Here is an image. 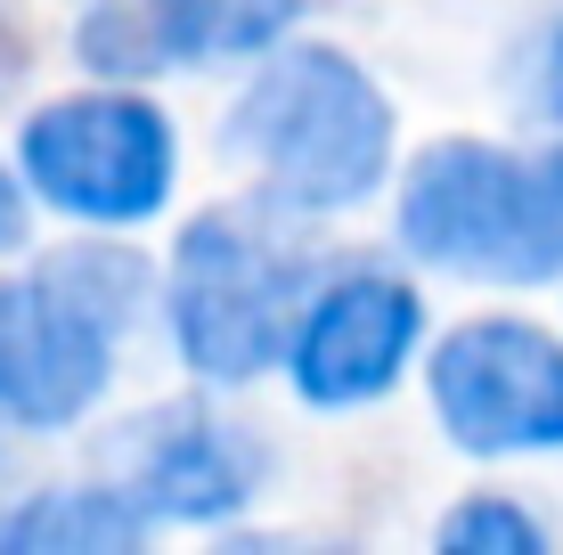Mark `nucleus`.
<instances>
[{
	"instance_id": "7",
	"label": "nucleus",
	"mask_w": 563,
	"mask_h": 555,
	"mask_svg": "<svg viewBox=\"0 0 563 555\" xmlns=\"http://www.w3.org/2000/svg\"><path fill=\"white\" fill-rule=\"evenodd\" d=\"M107 490L131 514H172V523H212V514L254 499V449L197 400H172L155 417H131L107 442Z\"/></svg>"
},
{
	"instance_id": "6",
	"label": "nucleus",
	"mask_w": 563,
	"mask_h": 555,
	"mask_svg": "<svg viewBox=\"0 0 563 555\" xmlns=\"http://www.w3.org/2000/svg\"><path fill=\"white\" fill-rule=\"evenodd\" d=\"M433 409L457 449L507 457L563 442V343L522 319H465L433 352Z\"/></svg>"
},
{
	"instance_id": "4",
	"label": "nucleus",
	"mask_w": 563,
	"mask_h": 555,
	"mask_svg": "<svg viewBox=\"0 0 563 555\" xmlns=\"http://www.w3.org/2000/svg\"><path fill=\"white\" fill-rule=\"evenodd\" d=\"M147 270L114 245H74L25 286H0V417L74 425L107 392V352L140 311Z\"/></svg>"
},
{
	"instance_id": "10",
	"label": "nucleus",
	"mask_w": 563,
	"mask_h": 555,
	"mask_svg": "<svg viewBox=\"0 0 563 555\" xmlns=\"http://www.w3.org/2000/svg\"><path fill=\"white\" fill-rule=\"evenodd\" d=\"M441 547H490V555H539V523L507 499H465L450 523H441Z\"/></svg>"
},
{
	"instance_id": "1",
	"label": "nucleus",
	"mask_w": 563,
	"mask_h": 555,
	"mask_svg": "<svg viewBox=\"0 0 563 555\" xmlns=\"http://www.w3.org/2000/svg\"><path fill=\"white\" fill-rule=\"evenodd\" d=\"M229 147L269 180V197H286L295 213H343L384 180L393 156V107L343 49L302 42L278 49L245 82V99L229 107Z\"/></svg>"
},
{
	"instance_id": "9",
	"label": "nucleus",
	"mask_w": 563,
	"mask_h": 555,
	"mask_svg": "<svg viewBox=\"0 0 563 555\" xmlns=\"http://www.w3.org/2000/svg\"><path fill=\"white\" fill-rule=\"evenodd\" d=\"M295 16V0H99L82 16V57L99 74H172L212 49H254Z\"/></svg>"
},
{
	"instance_id": "3",
	"label": "nucleus",
	"mask_w": 563,
	"mask_h": 555,
	"mask_svg": "<svg viewBox=\"0 0 563 555\" xmlns=\"http://www.w3.org/2000/svg\"><path fill=\"white\" fill-rule=\"evenodd\" d=\"M310 311V245L269 213H197L172 254V335L221 385H245L295 343Z\"/></svg>"
},
{
	"instance_id": "2",
	"label": "nucleus",
	"mask_w": 563,
	"mask_h": 555,
	"mask_svg": "<svg viewBox=\"0 0 563 555\" xmlns=\"http://www.w3.org/2000/svg\"><path fill=\"white\" fill-rule=\"evenodd\" d=\"M400 237L417 262L490 286L563 278V147L507 156L482 140H441L409 164Z\"/></svg>"
},
{
	"instance_id": "13",
	"label": "nucleus",
	"mask_w": 563,
	"mask_h": 555,
	"mask_svg": "<svg viewBox=\"0 0 563 555\" xmlns=\"http://www.w3.org/2000/svg\"><path fill=\"white\" fill-rule=\"evenodd\" d=\"M539 107L563 123V33H555V49H548V82H539Z\"/></svg>"
},
{
	"instance_id": "5",
	"label": "nucleus",
	"mask_w": 563,
	"mask_h": 555,
	"mask_svg": "<svg viewBox=\"0 0 563 555\" xmlns=\"http://www.w3.org/2000/svg\"><path fill=\"white\" fill-rule=\"evenodd\" d=\"M25 180L74 221H147L172 197V123L147 99H57L25 123Z\"/></svg>"
},
{
	"instance_id": "8",
	"label": "nucleus",
	"mask_w": 563,
	"mask_h": 555,
	"mask_svg": "<svg viewBox=\"0 0 563 555\" xmlns=\"http://www.w3.org/2000/svg\"><path fill=\"white\" fill-rule=\"evenodd\" d=\"M417 295L400 278H343L319 295V311H302L295 328V385L319 409H352L376 400L400 376V359L417 352Z\"/></svg>"
},
{
	"instance_id": "11",
	"label": "nucleus",
	"mask_w": 563,
	"mask_h": 555,
	"mask_svg": "<svg viewBox=\"0 0 563 555\" xmlns=\"http://www.w3.org/2000/svg\"><path fill=\"white\" fill-rule=\"evenodd\" d=\"M25 499H33V490H25V474H16V449H9V433H0V540H9V523L25 514Z\"/></svg>"
},
{
	"instance_id": "12",
	"label": "nucleus",
	"mask_w": 563,
	"mask_h": 555,
	"mask_svg": "<svg viewBox=\"0 0 563 555\" xmlns=\"http://www.w3.org/2000/svg\"><path fill=\"white\" fill-rule=\"evenodd\" d=\"M16 237H25V197H16L9 164H0V245H16Z\"/></svg>"
}]
</instances>
